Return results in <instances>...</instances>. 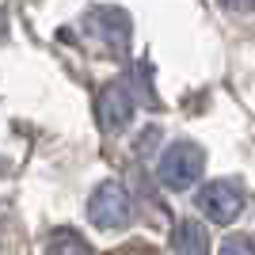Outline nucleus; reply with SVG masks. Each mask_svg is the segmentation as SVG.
I'll list each match as a JSON object with an SVG mask.
<instances>
[{"label": "nucleus", "mask_w": 255, "mask_h": 255, "mask_svg": "<svg viewBox=\"0 0 255 255\" xmlns=\"http://www.w3.org/2000/svg\"><path fill=\"white\" fill-rule=\"evenodd\" d=\"M221 255H255V248H252L248 236H229L221 244Z\"/></svg>", "instance_id": "nucleus-8"}, {"label": "nucleus", "mask_w": 255, "mask_h": 255, "mask_svg": "<svg viewBox=\"0 0 255 255\" xmlns=\"http://www.w3.org/2000/svg\"><path fill=\"white\" fill-rule=\"evenodd\" d=\"M46 255H92V248H88V240L80 233H73V229H53L50 236H46Z\"/></svg>", "instance_id": "nucleus-7"}, {"label": "nucleus", "mask_w": 255, "mask_h": 255, "mask_svg": "<svg viewBox=\"0 0 255 255\" xmlns=\"http://www.w3.org/2000/svg\"><path fill=\"white\" fill-rule=\"evenodd\" d=\"M4 34H8V15L0 11V38H4Z\"/></svg>", "instance_id": "nucleus-10"}, {"label": "nucleus", "mask_w": 255, "mask_h": 255, "mask_svg": "<svg viewBox=\"0 0 255 255\" xmlns=\"http://www.w3.org/2000/svg\"><path fill=\"white\" fill-rule=\"evenodd\" d=\"M133 96H129V88H122L115 80V84L99 88V99H96V115H99V126L107 129V133H122V129L133 122Z\"/></svg>", "instance_id": "nucleus-5"}, {"label": "nucleus", "mask_w": 255, "mask_h": 255, "mask_svg": "<svg viewBox=\"0 0 255 255\" xmlns=\"http://www.w3.org/2000/svg\"><path fill=\"white\" fill-rule=\"evenodd\" d=\"M202 168H206L202 145H194V141H175V145H168V152L160 156L156 175H160V183H164L168 191H187V187H194V183L202 179Z\"/></svg>", "instance_id": "nucleus-1"}, {"label": "nucleus", "mask_w": 255, "mask_h": 255, "mask_svg": "<svg viewBox=\"0 0 255 255\" xmlns=\"http://www.w3.org/2000/svg\"><path fill=\"white\" fill-rule=\"evenodd\" d=\"M229 11H236V15H248V11H255V0H221Z\"/></svg>", "instance_id": "nucleus-9"}, {"label": "nucleus", "mask_w": 255, "mask_h": 255, "mask_svg": "<svg viewBox=\"0 0 255 255\" xmlns=\"http://www.w3.org/2000/svg\"><path fill=\"white\" fill-rule=\"evenodd\" d=\"M80 31L88 34V42H96L99 53H126L129 46V15L122 8H92L80 19Z\"/></svg>", "instance_id": "nucleus-2"}, {"label": "nucleus", "mask_w": 255, "mask_h": 255, "mask_svg": "<svg viewBox=\"0 0 255 255\" xmlns=\"http://www.w3.org/2000/svg\"><path fill=\"white\" fill-rule=\"evenodd\" d=\"M88 217H92V225L103 229V233L126 229V225L133 221V202H129L126 187L115 183V179L99 183L96 191H92V198H88Z\"/></svg>", "instance_id": "nucleus-3"}, {"label": "nucleus", "mask_w": 255, "mask_h": 255, "mask_svg": "<svg viewBox=\"0 0 255 255\" xmlns=\"http://www.w3.org/2000/svg\"><path fill=\"white\" fill-rule=\"evenodd\" d=\"M171 255H210V236L198 221L183 217L171 229Z\"/></svg>", "instance_id": "nucleus-6"}, {"label": "nucleus", "mask_w": 255, "mask_h": 255, "mask_svg": "<svg viewBox=\"0 0 255 255\" xmlns=\"http://www.w3.org/2000/svg\"><path fill=\"white\" fill-rule=\"evenodd\" d=\"M194 202H198L202 217H210L213 225H233L244 210V187L233 179H213L194 194Z\"/></svg>", "instance_id": "nucleus-4"}]
</instances>
